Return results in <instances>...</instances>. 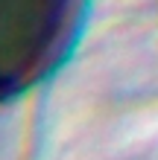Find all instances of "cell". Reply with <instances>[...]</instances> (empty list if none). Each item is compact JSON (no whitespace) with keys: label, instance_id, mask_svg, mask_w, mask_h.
Returning <instances> with one entry per match:
<instances>
[{"label":"cell","instance_id":"cell-1","mask_svg":"<svg viewBox=\"0 0 158 160\" xmlns=\"http://www.w3.org/2000/svg\"><path fill=\"white\" fill-rule=\"evenodd\" d=\"M82 0H0V99L35 84L68 47Z\"/></svg>","mask_w":158,"mask_h":160}]
</instances>
